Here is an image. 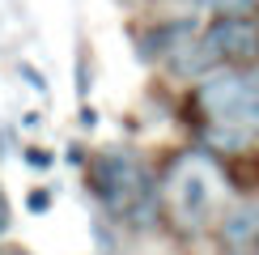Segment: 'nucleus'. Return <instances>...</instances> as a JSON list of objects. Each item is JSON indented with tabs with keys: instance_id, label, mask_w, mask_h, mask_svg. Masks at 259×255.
<instances>
[{
	"instance_id": "nucleus-3",
	"label": "nucleus",
	"mask_w": 259,
	"mask_h": 255,
	"mask_svg": "<svg viewBox=\"0 0 259 255\" xmlns=\"http://www.w3.org/2000/svg\"><path fill=\"white\" fill-rule=\"evenodd\" d=\"M242 94H246V77H238V72H212V77L200 81L196 102L212 115V119L230 123L234 111H238V102H242Z\"/></svg>"
},
{
	"instance_id": "nucleus-16",
	"label": "nucleus",
	"mask_w": 259,
	"mask_h": 255,
	"mask_svg": "<svg viewBox=\"0 0 259 255\" xmlns=\"http://www.w3.org/2000/svg\"><path fill=\"white\" fill-rule=\"evenodd\" d=\"M246 90H259V64H255V72L246 77Z\"/></svg>"
},
{
	"instance_id": "nucleus-15",
	"label": "nucleus",
	"mask_w": 259,
	"mask_h": 255,
	"mask_svg": "<svg viewBox=\"0 0 259 255\" xmlns=\"http://www.w3.org/2000/svg\"><path fill=\"white\" fill-rule=\"evenodd\" d=\"M9 230V200H5V191H0V234Z\"/></svg>"
},
{
	"instance_id": "nucleus-11",
	"label": "nucleus",
	"mask_w": 259,
	"mask_h": 255,
	"mask_svg": "<svg viewBox=\"0 0 259 255\" xmlns=\"http://www.w3.org/2000/svg\"><path fill=\"white\" fill-rule=\"evenodd\" d=\"M26 208H30V212H47V208H51V191H47V187H38V191H30V200H26Z\"/></svg>"
},
{
	"instance_id": "nucleus-8",
	"label": "nucleus",
	"mask_w": 259,
	"mask_h": 255,
	"mask_svg": "<svg viewBox=\"0 0 259 255\" xmlns=\"http://www.w3.org/2000/svg\"><path fill=\"white\" fill-rule=\"evenodd\" d=\"M204 179L200 175H187L183 179V187H179V200H183V212H196V208H204Z\"/></svg>"
},
{
	"instance_id": "nucleus-14",
	"label": "nucleus",
	"mask_w": 259,
	"mask_h": 255,
	"mask_svg": "<svg viewBox=\"0 0 259 255\" xmlns=\"http://www.w3.org/2000/svg\"><path fill=\"white\" fill-rule=\"evenodd\" d=\"M98 123V111H94V106H81V128H94Z\"/></svg>"
},
{
	"instance_id": "nucleus-4",
	"label": "nucleus",
	"mask_w": 259,
	"mask_h": 255,
	"mask_svg": "<svg viewBox=\"0 0 259 255\" xmlns=\"http://www.w3.org/2000/svg\"><path fill=\"white\" fill-rule=\"evenodd\" d=\"M191 34H196V21H170V26L153 30L149 38H140V56H145V60H153V56H175L183 42H191Z\"/></svg>"
},
{
	"instance_id": "nucleus-17",
	"label": "nucleus",
	"mask_w": 259,
	"mask_h": 255,
	"mask_svg": "<svg viewBox=\"0 0 259 255\" xmlns=\"http://www.w3.org/2000/svg\"><path fill=\"white\" fill-rule=\"evenodd\" d=\"M0 255H26V251H21V247H5V251H0Z\"/></svg>"
},
{
	"instance_id": "nucleus-6",
	"label": "nucleus",
	"mask_w": 259,
	"mask_h": 255,
	"mask_svg": "<svg viewBox=\"0 0 259 255\" xmlns=\"http://www.w3.org/2000/svg\"><path fill=\"white\" fill-rule=\"evenodd\" d=\"M204 141L217 149V153H242V149H246V128H234V123L217 119L208 132H204Z\"/></svg>"
},
{
	"instance_id": "nucleus-7",
	"label": "nucleus",
	"mask_w": 259,
	"mask_h": 255,
	"mask_svg": "<svg viewBox=\"0 0 259 255\" xmlns=\"http://www.w3.org/2000/svg\"><path fill=\"white\" fill-rule=\"evenodd\" d=\"M259 234V212L255 208H238L234 217H225V238L230 242H246Z\"/></svg>"
},
{
	"instance_id": "nucleus-9",
	"label": "nucleus",
	"mask_w": 259,
	"mask_h": 255,
	"mask_svg": "<svg viewBox=\"0 0 259 255\" xmlns=\"http://www.w3.org/2000/svg\"><path fill=\"white\" fill-rule=\"evenodd\" d=\"M230 123L259 128V90H246V94H242V102H238V111H234V119H230Z\"/></svg>"
},
{
	"instance_id": "nucleus-10",
	"label": "nucleus",
	"mask_w": 259,
	"mask_h": 255,
	"mask_svg": "<svg viewBox=\"0 0 259 255\" xmlns=\"http://www.w3.org/2000/svg\"><path fill=\"white\" fill-rule=\"evenodd\" d=\"M212 9H217L221 17H246L255 9V0H208Z\"/></svg>"
},
{
	"instance_id": "nucleus-18",
	"label": "nucleus",
	"mask_w": 259,
	"mask_h": 255,
	"mask_svg": "<svg viewBox=\"0 0 259 255\" xmlns=\"http://www.w3.org/2000/svg\"><path fill=\"white\" fill-rule=\"evenodd\" d=\"M191 5H200V0H191Z\"/></svg>"
},
{
	"instance_id": "nucleus-13",
	"label": "nucleus",
	"mask_w": 259,
	"mask_h": 255,
	"mask_svg": "<svg viewBox=\"0 0 259 255\" xmlns=\"http://www.w3.org/2000/svg\"><path fill=\"white\" fill-rule=\"evenodd\" d=\"M21 157H26V162L34 166V170H47V166H51V153H42V149H26Z\"/></svg>"
},
{
	"instance_id": "nucleus-5",
	"label": "nucleus",
	"mask_w": 259,
	"mask_h": 255,
	"mask_svg": "<svg viewBox=\"0 0 259 255\" xmlns=\"http://www.w3.org/2000/svg\"><path fill=\"white\" fill-rule=\"evenodd\" d=\"M212 64H217V56L204 47V38H200V42H183L175 56H170V68H175L179 77H204Z\"/></svg>"
},
{
	"instance_id": "nucleus-1",
	"label": "nucleus",
	"mask_w": 259,
	"mask_h": 255,
	"mask_svg": "<svg viewBox=\"0 0 259 255\" xmlns=\"http://www.w3.org/2000/svg\"><path fill=\"white\" fill-rule=\"evenodd\" d=\"M90 187L111 212H132L136 221H149L153 212V183L145 166L132 153H102L90 166Z\"/></svg>"
},
{
	"instance_id": "nucleus-2",
	"label": "nucleus",
	"mask_w": 259,
	"mask_h": 255,
	"mask_svg": "<svg viewBox=\"0 0 259 255\" xmlns=\"http://www.w3.org/2000/svg\"><path fill=\"white\" fill-rule=\"evenodd\" d=\"M204 47L217 60H255L259 56V26L246 17H221L208 26Z\"/></svg>"
},
{
	"instance_id": "nucleus-12",
	"label": "nucleus",
	"mask_w": 259,
	"mask_h": 255,
	"mask_svg": "<svg viewBox=\"0 0 259 255\" xmlns=\"http://www.w3.org/2000/svg\"><path fill=\"white\" fill-rule=\"evenodd\" d=\"M17 72H21V77H26L30 85H34V90H38V94H47V81H42V72H38V68H30V64H21V68H17Z\"/></svg>"
}]
</instances>
